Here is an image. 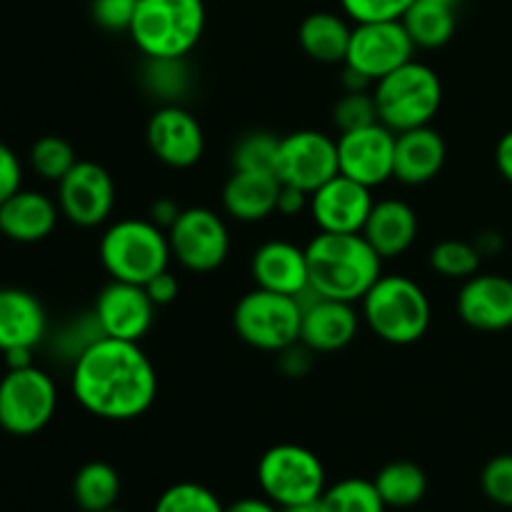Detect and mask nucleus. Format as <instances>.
Returning <instances> with one entry per match:
<instances>
[{
	"mask_svg": "<svg viewBox=\"0 0 512 512\" xmlns=\"http://www.w3.org/2000/svg\"><path fill=\"white\" fill-rule=\"evenodd\" d=\"M70 390L90 415L125 423L153 408L158 373L140 343L103 335L73 360Z\"/></svg>",
	"mask_w": 512,
	"mask_h": 512,
	"instance_id": "1",
	"label": "nucleus"
},
{
	"mask_svg": "<svg viewBox=\"0 0 512 512\" xmlns=\"http://www.w3.org/2000/svg\"><path fill=\"white\" fill-rule=\"evenodd\" d=\"M305 255L310 290L323 298L358 303L383 275V258L363 233H318Z\"/></svg>",
	"mask_w": 512,
	"mask_h": 512,
	"instance_id": "2",
	"label": "nucleus"
},
{
	"mask_svg": "<svg viewBox=\"0 0 512 512\" xmlns=\"http://www.w3.org/2000/svg\"><path fill=\"white\" fill-rule=\"evenodd\" d=\"M360 303L368 328L390 345L418 343L433 318L428 295L408 275H380Z\"/></svg>",
	"mask_w": 512,
	"mask_h": 512,
	"instance_id": "3",
	"label": "nucleus"
},
{
	"mask_svg": "<svg viewBox=\"0 0 512 512\" xmlns=\"http://www.w3.org/2000/svg\"><path fill=\"white\" fill-rule=\"evenodd\" d=\"M98 253L110 280L135 285H145L168 270L173 258L168 233L153 220L143 218H123L110 225L100 238Z\"/></svg>",
	"mask_w": 512,
	"mask_h": 512,
	"instance_id": "4",
	"label": "nucleus"
},
{
	"mask_svg": "<svg viewBox=\"0 0 512 512\" xmlns=\"http://www.w3.org/2000/svg\"><path fill=\"white\" fill-rule=\"evenodd\" d=\"M203 30V0H140L128 33L145 58H185Z\"/></svg>",
	"mask_w": 512,
	"mask_h": 512,
	"instance_id": "5",
	"label": "nucleus"
},
{
	"mask_svg": "<svg viewBox=\"0 0 512 512\" xmlns=\"http://www.w3.org/2000/svg\"><path fill=\"white\" fill-rule=\"evenodd\" d=\"M378 120L393 133L423 128L443 105V83L430 65L410 60L373 85Z\"/></svg>",
	"mask_w": 512,
	"mask_h": 512,
	"instance_id": "6",
	"label": "nucleus"
},
{
	"mask_svg": "<svg viewBox=\"0 0 512 512\" xmlns=\"http://www.w3.org/2000/svg\"><path fill=\"white\" fill-rule=\"evenodd\" d=\"M300 325V300L273 290H250L233 310V328L238 338L265 353H283L290 345L300 343Z\"/></svg>",
	"mask_w": 512,
	"mask_h": 512,
	"instance_id": "7",
	"label": "nucleus"
},
{
	"mask_svg": "<svg viewBox=\"0 0 512 512\" xmlns=\"http://www.w3.org/2000/svg\"><path fill=\"white\" fill-rule=\"evenodd\" d=\"M258 485L278 508L315 503L325 493V468L313 450L283 443L265 450L258 460Z\"/></svg>",
	"mask_w": 512,
	"mask_h": 512,
	"instance_id": "8",
	"label": "nucleus"
},
{
	"mask_svg": "<svg viewBox=\"0 0 512 512\" xmlns=\"http://www.w3.org/2000/svg\"><path fill=\"white\" fill-rule=\"evenodd\" d=\"M58 410V388L45 370H8L0 380V428L18 438L40 433Z\"/></svg>",
	"mask_w": 512,
	"mask_h": 512,
	"instance_id": "9",
	"label": "nucleus"
},
{
	"mask_svg": "<svg viewBox=\"0 0 512 512\" xmlns=\"http://www.w3.org/2000/svg\"><path fill=\"white\" fill-rule=\"evenodd\" d=\"M173 258L190 273H213L228 260L230 235L223 218L210 208H183L168 228Z\"/></svg>",
	"mask_w": 512,
	"mask_h": 512,
	"instance_id": "10",
	"label": "nucleus"
},
{
	"mask_svg": "<svg viewBox=\"0 0 512 512\" xmlns=\"http://www.w3.org/2000/svg\"><path fill=\"white\" fill-rule=\"evenodd\" d=\"M338 173V140L330 135L320 130H295L280 138L275 175L283 185L310 195Z\"/></svg>",
	"mask_w": 512,
	"mask_h": 512,
	"instance_id": "11",
	"label": "nucleus"
},
{
	"mask_svg": "<svg viewBox=\"0 0 512 512\" xmlns=\"http://www.w3.org/2000/svg\"><path fill=\"white\" fill-rule=\"evenodd\" d=\"M413 53L415 43L410 40L403 20L355 23L343 65L358 70L375 85L380 78L398 70L400 65L410 63Z\"/></svg>",
	"mask_w": 512,
	"mask_h": 512,
	"instance_id": "12",
	"label": "nucleus"
},
{
	"mask_svg": "<svg viewBox=\"0 0 512 512\" xmlns=\"http://www.w3.org/2000/svg\"><path fill=\"white\" fill-rule=\"evenodd\" d=\"M58 208L80 228L103 225L115 208L113 175L93 160H78L58 183Z\"/></svg>",
	"mask_w": 512,
	"mask_h": 512,
	"instance_id": "13",
	"label": "nucleus"
},
{
	"mask_svg": "<svg viewBox=\"0 0 512 512\" xmlns=\"http://www.w3.org/2000/svg\"><path fill=\"white\" fill-rule=\"evenodd\" d=\"M155 308L145 285L110 280L95 298L93 313L105 338L140 343L153 328Z\"/></svg>",
	"mask_w": 512,
	"mask_h": 512,
	"instance_id": "14",
	"label": "nucleus"
},
{
	"mask_svg": "<svg viewBox=\"0 0 512 512\" xmlns=\"http://www.w3.org/2000/svg\"><path fill=\"white\" fill-rule=\"evenodd\" d=\"M395 133L383 123L338 135V170L360 185H383L393 178Z\"/></svg>",
	"mask_w": 512,
	"mask_h": 512,
	"instance_id": "15",
	"label": "nucleus"
},
{
	"mask_svg": "<svg viewBox=\"0 0 512 512\" xmlns=\"http://www.w3.org/2000/svg\"><path fill=\"white\" fill-rule=\"evenodd\" d=\"M145 140L155 158L168 168H193L205 150L203 125L178 103L155 110L145 128Z\"/></svg>",
	"mask_w": 512,
	"mask_h": 512,
	"instance_id": "16",
	"label": "nucleus"
},
{
	"mask_svg": "<svg viewBox=\"0 0 512 512\" xmlns=\"http://www.w3.org/2000/svg\"><path fill=\"white\" fill-rule=\"evenodd\" d=\"M373 188L338 173L310 193V218L320 233H363L375 200Z\"/></svg>",
	"mask_w": 512,
	"mask_h": 512,
	"instance_id": "17",
	"label": "nucleus"
},
{
	"mask_svg": "<svg viewBox=\"0 0 512 512\" xmlns=\"http://www.w3.org/2000/svg\"><path fill=\"white\" fill-rule=\"evenodd\" d=\"M298 300L303 308L300 343L313 353H338L353 343L360 328L355 303L323 298L310 288Z\"/></svg>",
	"mask_w": 512,
	"mask_h": 512,
	"instance_id": "18",
	"label": "nucleus"
},
{
	"mask_svg": "<svg viewBox=\"0 0 512 512\" xmlns=\"http://www.w3.org/2000/svg\"><path fill=\"white\" fill-rule=\"evenodd\" d=\"M460 320L483 333L512 328V280L505 275L475 273L458 293Z\"/></svg>",
	"mask_w": 512,
	"mask_h": 512,
	"instance_id": "19",
	"label": "nucleus"
},
{
	"mask_svg": "<svg viewBox=\"0 0 512 512\" xmlns=\"http://www.w3.org/2000/svg\"><path fill=\"white\" fill-rule=\"evenodd\" d=\"M250 275L255 288L300 298L310 288L308 255L290 240H268L250 260Z\"/></svg>",
	"mask_w": 512,
	"mask_h": 512,
	"instance_id": "20",
	"label": "nucleus"
},
{
	"mask_svg": "<svg viewBox=\"0 0 512 512\" xmlns=\"http://www.w3.org/2000/svg\"><path fill=\"white\" fill-rule=\"evenodd\" d=\"M448 158V145L443 135L430 125L395 133L393 178L405 185H425L438 178Z\"/></svg>",
	"mask_w": 512,
	"mask_h": 512,
	"instance_id": "21",
	"label": "nucleus"
},
{
	"mask_svg": "<svg viewBox=\"0 0 512 512\" xmlns=\"http://www.w3.org/2000/svg\"><path fill=\"white\" fill-rule=\"evenodd\" d=\"M58 215V203L48 195L20 188L0 205V235L13 243H40L55 230Z\"/></svg>",
	"mask_w": 512,
	"mask_h": 512,
	"instance_id": "22",
	"label": "nucleus"
},
{
	"mask_svg": "<svg viewBox=\"0 0 512 512\" xmlns=\"http://www.w3.org/2000/svg\"><path fill=\"white\" fill-rule=\"evenodd\" d=\"M48 333V315L33 293L0 288V353L40 345Z\"/></svg>",
	"mask_w": 512,
	"mask_h": 512,
	"instance_id": "23",
	"label": "nucleus"
},
{
	"mask_svg": "<svg viewBox=\"0 0 512 512\" xmlns=\"http://www.w3.org/2000/svg\"><path fill=\"white\" fill-rule=\"evenodd\" d=\"M363 235L383 260L398 258L408 253L418 238V215L405 200H375Z\"/></svg>",
	"mask_w": 512,
	"mask_h": 512,
	"instance_id": "24",
	"label": "nucleus"
},
{
	"mask_svg": "<svg viewBox=\"0 0 512 512\" xmlns=\"http://www.w3.org/2000/svg\"><path fill=\"white\" fill-rule=\"evenodd\" d=\"M283 183L275 173L233 170L223 188V208L240 223H260L278 213V195Z\"/></svg>",
	"mask_w": 512,
	"mask_h": 512,
	"instance_id": "25",
	"label": "nucleus"
},
{
	"mask_svg": "<svg viewBox=\"0 0 512 512\" xmlns=\"http://www.w3.org/2000/svg\"><path fill=\"white\" fill-rule=\"evenodd\" d=\"M350 33L353 28H348L340 15L328 13V10H320V13L308 15V18L300 23L298 40L300 48L305 50V55H310L318 63H345V55H348L350 45Z\"/></svg>",
	"mask_w": 512,
	"mask_h": 512,
	"instance_id": "26",
	"label": "nucleus"
},
{
	"mask_svg": "<svg viewBox=\"0 0 512 512\" xmlns=\"http://www.w3.org/2000/svg\"><path fill=\"white\" fill-rule=\"evenodd\" d=\"M403 25L415 48H443L458 28V10L433 3V0H415L403 15Z\"/></svg>",
	"mask_w": 512,
	"mask_h": 512,
	"instance_id": "27",
	"label": "nucleus"
},
{
	"mask_svg": "<svg viewBox=\"0 0 512 512\" xmlns=\"http://www.w3.org/2000/svg\"><path fill=\"white\" fill-rule=\"evenodd\" d=\"M373 483L388 508H413L428 493V478H425L423 468L410 460L388 463L375 475Z\"/></svg>",
	"mask_w": 512,
	"mask_h": 512,
	"instance_id": "28",
	"label": "nucleus"
},
{
	"mask_svg": "<svg viewBox=\"0 0 512 512\" xmlns=\"http://www.w3.org/2000/svg\"><path fill=\"white\" fill-rule=\"evenodd\" d=\"M73 498L80 510L103 512L115 508L120 498V475L103 460L83 465L73 480Z\"/></svg>",
	"mask_w": 512,
	"mask_h": 512,
	"instance_id": "29",
	"label": "nucleus"
},
{
	"mask_svg": "<svg viewBox=\"0 0 512 512\" xmlns=\"http://www.w3.org/2000/svg\"><path fill=\"white\" fill-rule=\"evenodd\" d=\"M320 512H385L388 505L380 498L373 480L345 478L328 485L318 500Z\"/></svg>",
	"mask_w": 512,
	"mask_h": 512,
	"instance_id": "30",
	"label": "nucleus"
},
{
	"mask_svg": "<svg viewBox=\"0 0 512 512\" xmlns=\"http://www.w3.org/2000/svg\"><path fill=\"white\" fill-rule=\"evenodd\" d=\"M145 85L165 105L178 103L190 88V70L185 65V58H148Z\"/></svg>",
	"mask_w": 512,
	"mask_h": 512,
	"instance_id": "31",
	"label": "nucleus"
},
{
	"mask_svg": "<svg viewBox=\"0 0 512 512\" xmlns=\"http://www.w3.org/2000/svg\"><path fill=\"white\" fill-rule=\"evenodd\" d=\"M480 253L478 245L465 243V240H443L430 250V268L438 275L450 280H468L480 270Z\"/></svg>",
	"mask_w": 512,
	"mask_h": 512,
	"instance_id": "32",
	"label": "nucleus"
},
{
	"mask_svg": "<svg viewBox=\"0 0 512 512\" xmlns=\"http://www.w3.org/2000/svg\"><path fill=\"white\" fill-rule=\"evenodd\" d=\"M280 138L268 130H255L243 135L233 150V170H250V173H275L278 163Z\"/></svg>",
	"mask_w": 512,
	"mask_h": 512,
	"instance_id": "33",
	"label": "nucleus"
},
{
	"mask_svg": "<svg viewBox=\"0 0 512 512\" xmlns=\"http://www.w3.org/2000/svg\"><path fill=\"white\" fill-rule=\"evenodd\" d=\"M75 163H78V158H75L73 145L60 135H43L30 148V165L43 180L60 183Z\"/></svg>",
	"mask_w": 512,
	"mask_h": 512,
	"instance_id": "34",
	"label": "nucleus"
},
{
	"mask_svg": "<svg viewBox=\"0 0 512 512\" xmlns=\"http://www.w3.org/2000/svg\"><path fill=\"white\" fill-rule=\"evenodd\" d=\"M153 512H225L218 495L200 483H175L155 503Z\"/></svg>",
	"mask_w": 512,
	"mask_h": 512,
	"instance_id": "35",
	"label": "nucleus"
},
{
	"mask_svg": "<svg viewBox=\"0 0 512 512\" xmlns=\"http://www.w3.org/2000/svg\"><path fill=\"white\" fill-rule=\"evenodd\" d=\"M333 120L335 125H338L340 133H348V130L368 128V125L380 123L373 90H355V93H345L343 98L335 103Z\"/></svg>",
	"mask_w": 512,
	"mask_h": 512,
	"instance_id": "36",
	"label": "nucleus"
},
{
	"mask_svg": "<svg viewBox=\"0 0 512 512\" xmlns=\"http://www.w3.org/2000/svg\"><path fill=\"white\" fill-rule=\"evenodd\" d=\"M415 0H340L345 15L355 23H380V20H403Z\"/></svg>",
	"mask_w": 512,
	"mask_h": 512,
	"instance_id": "37",
	"label": "nucleus"
},
{
	"mask_svg": "<svg viewBox=\"0 0 512 512\" xmlns=\"http://www.w3.org/2000/svg\"><path fill=\"white\" fill-rule=\"evenodd\" d=\"M480 485L488 500L503 508H512V453L490 460L480 475Z\"/></svg>",
	"mask_w": 512,
	"mask_h": 512,
	"instance_id": "38",
	"label": "nucleus"
},
{
	"mask_svg": "<svg viewBox=\"0 0 512 512\" xmlns=\"http://www.w3.org/2000/svg\"><path fill=\"white\" fill-rule=\"evenodd\" d=\"M140 0H93L90 3V15L103 30L118 33V30H130Z\"/></svg>",
	"mask_w": 512,
	"mask_h": 512,
	"instance_id": "39",
	"label": "nucleus"
},
{
	"mask_svg": "<svg viewBox=\"0 0 512 512\" xmlns=\"http://www.w3.org/2000/svg\"><path fill=\"white\" fill-rule=\"evenodd\" d=\"M20 188H23V165L8 145L0 143V205Z\"/></svg>",
	"mask_w": 512,
	"mask_h": 512,
	"instance_id": "40",
	"label": "nucleus"
},
{
	"mask_svg": "<svg viewBox=\"0 0 512 512\" xmlns=\"http://www.w3.org/2000/svg\"><path fill=\"white\" fill-rule=\"evenodd\" d=\"M145 290H148L150 300H153L158 308H163V305H170L178 298L180 283L170 270H163V273H158L155 278H150L148 283H145Z\"/></svg>",
	"mask_w": 512,
	"mask_h": 512,
	"instance_id": "41",
	"label": "nucleus"
},
{
	"mask_svg": "<svg viewBox=\"0 0 512 512\" xmlns=\"http://www.w3.org/2000/svg\"><path fill=\"white\" fill-rule=\"evenodd\" d=\"M310 208V195L303 190L293 188V185H283L278 195V213L285 218H295L298 213Z\"/></svg>",
	"mask_w": 512,
	"mask_h": 512,
	"instance_id": "42",
	"label": "nucleus"
},
{
	"mask_svg": "<svg viewBox=\"0 0 512 512\" xmlns=\"http://www.w3.org/2000/svg\"><path fill=\"white\" fill-rule=\"evenodd\" d=\"M180 205L175 203V200H170V198H160V200H155L153 205H150V220H153L155 225H160V228L163 230H168L170 225L175 223V220H178V215H180Z\"/></svg>",
	"mask_w": 512,
	"mask_h": 512,
	"instance_id": "43",
	"label": "nucleus"
},
{
	"mask_svg": "<svg viewBox=\"0 0 512 512\" xmlns=\"http://www.w3.org/2000/svg\"><path fill=\"white\" fill-rule=\"evenodd\" d=\"M495 165H498L500 175H503L508 183H512V130L498 140V148H495Z\"/></svg>",
	"mask_w": 512,
	"mask_h": 512,
	"instance_id": "44",
	"label": "nucleus"
},
{
	"mask_svg": "<svg viewBox=\"0 0 512 512\" xmlns=\"http://www.w3.org/2000/svg\"><path fill=\"white\" fill-rule=\"evenodd\" d=\"M225 512H280V508L268 498H240L228 505Z\"/></svg>",
	"mask_w": 512,
	"mask_h": 512,
	"instance_id": "45",
	"label": "nucleus"
},
{
	"mask_svg": "<svg viewBox=\"0 0 512 512\" xmlns=\"http://www.w3.org/2000/svg\"><path fill=\"white\" fill-rule=\"evenodd\" d=\"M3 358H5V365H8V370H23L33 365V350L30 348L5 350Z\"/></svg>",
	"mask_w": 512,
	"mask_h": 512,
	"instance_id": "46",
	"label": "nucleus"
},
{
	"mask_svg": "<svg viewBox=\"0 0 512 512\" xmlns=\"http://www.w3.org/2000/svg\"><path fill=\"white\" fill-rule=\"evenodd\" d=\"M280 512H320V505H318V500H315V503L288 505V508H280Z\"/></svg>",
	"mask_w": 512,
	"mask_h": 512,
	"instance_id": "47",
	"label": "nucleus"
},
{
	"mask_svg": "<svg viewBox=\"0 0 512 512\" xmlns=\"http://www.w3.org/2000/svg\"><path fill=\"white\" fill-rule=\"evenodd\" d=\"M433 3H440V5H448V8H455V10H458L460 0H433Z\"/></svg>",
	"mask_w": 512,
	"mask_h": 512,
	"instance_id": "48",
	"label": "nucleus"
},
{
	"mask_svg": "<svg viewBox=\"0 0 512 512\" xmlns=\"http://www.w3.org/2000/svg\"><path fill=\"white\" fill-rule=\"evenodd\" d=\"M103 512H123V510H118V508H110V510H103Z\"/></svg>",
	"mask_w": 512,
	"mask_h": 512,
	"instance_id": "49",
	"label": "nucleus"
}]
</instances>
